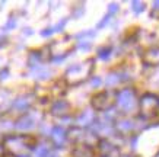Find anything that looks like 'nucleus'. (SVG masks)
Returning a JSON list of instances; mask_svg holds the SVG:
<instances>
[{
    "label": "nucleus",
    "instance_id": "1",
    "mask_svg": "<svg viewBox=\"0 0 159 157\" xmlns=\"http://www.w3.org/2000/svg\"><path fill=\"white\" fill-rule=\"evenodd\" d=\"M139 109L143 116H155L159 111V98L153 93H145L139 100Z\"/></svg>",
    "mask_w": 159,
    "mask_h": 157
},
{
    "label": "nucleus",
    "instance_id": "2",
    "mask_svg": "<svg viewBox=\"0 0 159 157\" xmlns=\"http://www.w3.org/2000/svg\"><path fill=\"white\" fill-rule=\"evenodd\" d=\"M117 105L120 106V109L123 112H131L136 108V95L134 92L130 89L120 92L117 95Z\"/></svg>",
    "mask_w": 159,
    "mask_h": 157
},
{
    "label": "nucleus",
    "instance_id": "3",
    "mask_svg": "<svg viewBox=\"0 0 159 157\" xmlns=\"http://www.w3.org/2000/svg\"><path fill=\"white\" fill-rule=\"evenodd\" d=\"M114 103V96L111 92H99L92 98V106L97 111H107Z\"/></svg>",
    "mask_w": 159,
    "mask_h": 157
},
{
    "label": "nucleus",
    "instance_id": "4",
    "mask_svg": "<svg viewBox=\"0 0 159 157\" xmlns=\"http://www.w3.org/2000/svg\"><path fill=\"white\" fill-rule=\"evenodd\" d=\"M88 66H89V61H85L82 64H75V66H72L69 68L66 74H67L69 79H76L77 77L79 80H83L92 70V67H88Z\"/></svg>",
    "mask_w": 159,
    "mask_h": 157
},
{
    "label": "nucleus",
    "instance_id": "5",
    "mask_svg": "<svg viewBox=\"0 0 159 157\" xmlns=\"http://www.w3.org/2000/svg\"><path fill=\"white\" fill-rule=\"evenodd\" d=\"M143 63H145L146 66H150V67L159 66V47L149 48L143 54Z\"/></svg>",
    "mask_w": 159,
    "mask_h": 157
},
{
    "label": "nucleus",
    "instance_id": "6",
    "mask_svg": "<svg viewBox=\"0 0 159 157\" xmlns=\"http://www.w3.org/2000/svg\"><path fill=\"white\" fill-rule=\"evenodd\" d=\"M51 111H53V115H64L69 111V105L66 102H56Z\"/></svg>",
    "mask_w": 159,
    "mask_h": 157
},
{
    "label": "nucleus",
    "instance_id": "7",
    "mask_svg": "<svg viewBox=\"0 0 159 157\" xmlns=\"http://www.w3.org/2000/svg\"><path fill=\"white\" fill-rule=\"evenodd\" d=\"M75 156L76 157H91L92 156V148L89 146H83V147H79L75 151Z\"/></svg>",
    "mask_w": 159,
    "mask_h": 157
},
{
    "label": "nucleus",
    "instance_id": "8",
    "mask_svg": "<svg viewBox=\"0 0 159 157\" xmlns=\"http://www.w3.org/2000/svg\"><path fill=\"white\" fill-rule=\"evenodd\" d=\"M64 135H66V133H64L60 127H56V128L53 129V137L57 143H61L63 140H64Z\"/></svg>",
    "mask_w": 159,
    "mask_h": 157
},
{
    "label": "nucleus",
    "instance_id": "9",
    "mask_svg": "<svg viewBox=\"0 0 159 157\" xmlns=\"http://www.w3.org/2000/svg\"><path fill=\"white\" fill-rule=\"evenodd\" d=\"M91 115L88 114V112H83L82 116H79L77 118V124L80 125V127H86V125H89V122H91Z\"/></svg>",
    "mask_w": 159,
    "mask_h": 157
},
{
    "label": "nucleus",
    "instance_id": "10",
    "mask_svg": "<svg viewBox=\"0 0 159 157\" xmlns=\"http://www.w3.org/2000/svg\"><path fill=\"white\" fill-rule=\"evenodd\" d=\"M111 52H112V48H111V47H104V48H101V50H99V57L105 60V58L110 57Z\"/></svg>",
    "mask_w": 159,
    "mask_h": 157
},
{
    "label": "nucleus",
    "instance_id": "11",
    "mask_svg": "<svg viewBox=\"0 0 159 157\" xmlns=\"http://www.w3.org/2000/svg\"><path fill=\"white\" fill-rule=\"evenodd\" d=\"M133 7H134L136 13H142V12L145 10V5L140 3V2H134V3H133Z\"/></svg>",
    "mask_w": 159,
    "mask_h": 157
},
{
    "label": "nucleus",
    "instance_id": "12",
    "mask_svg": "<svg viewBox=\"0 0 159 157\" xmlns=\"http://www.w3.org/2000/svg\"><path fill=\"white\" fill-rule=\"evenodd\" d=\"M101 83H102L101 79H98V80H92V86H95V87H97L98 85H101Z\"/></svg>",
    "mask_w": 159,
    "mask_h": 157
}]
</instances>
